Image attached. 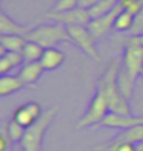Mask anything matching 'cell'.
<instances>
[{"label": "cell", "instance_id": "8992f818", "mask_svg": "<svg viewBox=\"0 0 143 151\" xmlns=\"http://www.w3.org/2000/svg\"><path fill=\"white\" fill-rule=\"evenodd\" d=\"M67 31H69L72 42L74 43L77 48L82 49L90 59L95 60V62L101 60L98 56V52H97V48H95L97 39L90 32L87 25H70V27H67Z\"/></svg>", "mask_w": 143, "mask_h": 151}, {"label": "cell", "instance_id": "ffe728a7", "mask_svg": "<svg viewBox=\"0 0 143 151\" xmlns=\"http://www.w3.org/2000/svg\"><path fill=\"white\" fill-rule=\"evenodd\" d=\"M133 21H135V16L132 13L122 10L116 17L115 24H114V29L118 31V32H129L133 25Z\"/></svg>", "mask_w": 143, "mask_h": 151}, {"label": "cell", "instance_id": "5b68a950", "mask_svg": "<svg viewBox=\"0 0 143 151\" xmlns=\"http://www.w3.org/2000/svg\"><path fill=\"white\" fill-rule=\"evenodd\" d=\"M108 113H110V106H108V102H107V98L98 90H95L84 115L76 123V129H93Z\"/></svg>", "mask_w": 143, "mask_h": 151}, {"label": "cell", "instance_id": "44dd1931", "mask_svg": "<svg viewBox=\"0 0 143 151\" xmlns=\"http://www.w3.org/2000/svg\"><path fill=\"white\" fill-rule=\"evenodd\" d=\"M4 124H6V130H7V134L10 137L11 143H18V144H20L27 129H25L24 126H21L18 122H16L13 118Z\"/></svg>", "mask_w": 143, "mask_h": 151}, {"label": "cell", "instance_id": "e0dca14e", "mask_svg": "<svg viewBox=\"0 0 143 151\" xmlns=\"http://www.w3.org/2000/svg\"><path fill=\"white\" fill-rule=\"evenodd\" d=\"M27 43L24 35H0V48L6 52H21Z\"/></svg>", "mask_w": 143, "mask_h": 151}, {"label": "cell", "instance_id": "7c38bea8", "mask_svg": "<svg viewBox=\"0 0 143 151\" xmlns=\"http://www.w3.org/2000/svg\"><path fill=\"white\" fill-rule=\"evenodd\" d=\"M31 29H32L31 27L17 24L4 11L0 13V35H24V37H27V34Z\"/></svg>", "mask_w": 143, "mask_h": 151}, {"label": "cell", "instance_id": "cb8c5ba5", "mask_svg": "<svg viewBox=\"0 0 143 151\" xmlns=\"http://www.w3.org/2000/svg\"><path fill=\"white\" fill-rule=\"evenodd\" d=\"M129 35L131 37H136V35H142L143 34V9L139 11L138 14L135 16V21H133V25L129 31Z\"/></svg>", "mask_w": 143, "mask_h": 151}, {"label": "cell", "instance_id": "ba28073f", "mask_svg": "<svg viewBox=\"0 0 143 151\" xmlns=\"http://www.w3.org/2000/svg\"><path fill=\"white\" fill-rule=\"evenodd\" d=\"M138 124H143V116L135 115H121V113L110 112L95 127H105V129L115 130H128Z\"/></svg>", "mask_w": 143, "mask_h": 151}, {"label": "cell", "instance_id": "603a6c76", "mask_svg": "<svg viewBox=\"0 0 143 151\" xmlns=\"http://www.w3.org/2000/svg\"><path fill=\"white\" fill-rule=\"evenodd\" d=\"M79 7V1L77 0H58L55 4L52 6L51 11L52 13H65V11L73 10Z\"/></svg>", "mask_w": 143, "mask_h": 151}, {"label": "cell", "instance_id": "277c9868", "mask_svg": "<svg viewBox=\"0 0 143 151\" xmlns=\"http://www.w3.org/2000/svg\"><path fill=\"white\" fill-rule=\"evenodd\" d=\"M58 111H59V105H53V106L48 108L37 123L25 130V134H24L21 143H20L22 151L42 150V141H44L45 133H46V130L49 129L51 123H52L53 118L56 116Z\"/></svg>", "mask_w": 143, "mask_h": 151}, {"label": "cell", "instance_id": "7a4b0ae2", "mask_svg": "<svg viewBox=\"0 0 143 151\" xmlns=\"http://www.w3.org/2000/svg\"><path fill=\"white\" fill-rule=\"evenodd\" d=\"M121 67V59H112L103 74L100 76L97 88L105 98L110 106V112L121 113V115H132L131 104L122 95L118 87V71Z\"/></svg>", "mask_w": 143, "mask_h": 151}, {"label": "cell", "instance_id": "9c48e42d", "mask_svg": "<svg viewBox=\"0 0 143 151\" xmlns=\"http://www.w3.org/2000/svg\"><path fill=\"white\" fill-rule=\"evenodd\" d=\"M124 10L122 9L121 3L116 6L115 9L112 11H110L108 14H105V16L100 17V18H94L91 21L88 22V29H90V32L93 34V37L95 39H100V38H103L105 34H108L114 28V24H115V20L118 14Z\"/></svg>", "mask_w": 143, "mask_h": 151}, {"label": "cell", "instance_id": "8fae6325", "mask_svg": "<svg viewBox=\"0 0 143 151\" xmlns=\"http://www.w3.org/2000/svg\"><path fill=\"white\" fill-rule=\"evenodd\" d=\"M66 60V56L58 48H46L44 55L41 58V65L44 67L45 71H53L56 69H59Z\"/></svg>", "mask_w": 143, "mask_h": 151}, {"label": "cell", "instance_id": "9a60e30c", "mask_svg": "<svg viewBox=\"0 0 143 151\" xmlns=\"http://www.w3.org/2000/svg\"><path fill=\"white\" fill-rule=\"evenodd\" d=\"M143 140V124H138L135 127H131L128 130H121L116 133L108 143H133L138 144Z\"/></svg>", "mask_w": 143, "mask_h": 151}, {"label": "cell", "instance_id": "2e32d148", "mask_svg": "<svg viewBox=\"0 0 143 151\" xmlns=\"http://www.w3.org/2000/svg\"><path fill=\"white\" fill-rule=\"evenodd\" d=\"M25 63L21 52H6L0 56V74L4 76L16 67H20Z\"/></svg>", "mask_w": 143, "mask_h": 151}, {"label": "cell", "instance_id": "ac0fdd59", "mask_svg": "<svg viewBox=\"0 0 143 151\" xmlns=\"http://www.w3.org/2000/svg\"><path fill=\"white\" fill-rule=\"evenodd\" d=\"M119 1H121V0H98L91 9H88V13H90L91 20L100 18V17L108 14L110 11H112L116 6L119 4Z\"/></svg>", "mask_w": 143, "mask_h": 151}, {"label": "cell", "instance_id": "3957f363", "mask_svg": "<svg viewBox=\"0 0 143 151\" xmlns=\"http://www.w3.org/2000/svg\"><path fill=\"white\" fill-rule=\"evenodd\" d=\"M27 41L39 43L42 48H56V45L63 42H72L67 27L61 22L44 24L32 28L27 34Z\"/></svg>", "mask_w": 143, "mask_h": 151}, {"label": "cell", "instance_id": "484cf974", "mask_svg": "<svg viewBox=\"0 0 143 151\" xmlns=\"http://www.w3.org/2000/svg\"><path fill=\"white\" fill-rule=\"evenodd\" d=\"M128 42L138 43V45L143 46V34H142V35H136V37H131L129 39H128Z\"/></svg>", "mask_w": 143, "mask_h": 151}, {"label": "cell", "instance_id": "5bb4252c", "mask_svg": "<svg viewBox=\"0 0 143 151\" xmlns=\"http://www.w3.org/2000/svg\"><path fill=\"white\" fill-rule=\"evenodd\" d=\"M25 86V83L21 80L20 76H11V74H4L0 78V97H9L14 92L22 90Z\"/></svg>", "mask_w": 143, "mask_h": 151}, {"label": "cell", "instance_id": "30bf717a", "mask_svg": "<svg viewBox=\"0 0 143 151\" xmlns=\"http://www.w3.org/2000/svg\"><path fill=\"white\" fill-rule=\"evenodd\" d=\"M42 115H44V111L38 102H27L14 111L13 119L18 122L21 126H24L25 129H28L37 123Z\"/></svg>", "mask_w": 143, "mask_h": 151}, {"label": "cell", "instance_id": "4316f807", "mask_svg": "<svg viewBox=\"0 0 143 151\" xmlns=\"http://www.w3.org/2000/svg\"><path fill=\"white\" fill-rule=\"evenodd\" d=\"M136 147H138V151H143V140L140 141V143H138Z\"/></svg>", "mask_w": 143, "mask_h": 151}, {"label": "cell", "instance_id": "52a82bcc", "mask_svg": "<svg viewBox=\"0 0 143 151\" xmlns=\"http://www.w3.org/2000/svg\"><path fill=\"white\" fill-rule=\"evenodd\" d=\"M45 17L53 20L55 22H61L66 27H70V25H88V22L91 21L88 10L87 9H80V7H76V9L65 11V13L48 11L45 14Z\"/></svg>", "mask_w": 143, "mask_h": 151}, {"label": "cell", "instance_id": "83f0119b", "mask_svg": "<svg viewBox=\"0 0 143 151\" xmlns=\"http://www.w3.org/2000/svg\"><path fill=\"white\" fill-rule=\"evenodd\" d=\"M140 76H142V78H143V70H142V74H140Z\"/></svg>", "mask_w": 143, "mask_h": 151}, {"label": "cell", "instance_id": "d6986e66", "mask_svg": "<svg viewBox=\"0 0 143 151\" xmlns=\"http://www.w3.org/2000/svg\"><path fill=\"white\" fill-rule=\"evenodd\" d=\"M44 52H45V48H42L39 43L32 42V41H27L25 46L21 50V55L24 58V62L30 63V62H39Z\"/></svg>", "mask_w": 143, "mask_h": 151}, {"label": "cell", "instance_id": "d4e9b609", "mask_svg": "<svg viewBox=\"0 0 143 151\" xmlns=\"http://www.w3.org/2000/svg\"><path fill=\"white\" fill-rule=\"evenodd\" d=\"M77 1H79V7H80V9H87L88 10V9H91L98 0H77Z\"/></svg>", "mask_w": 143, "mask_h": 151}, {"label": "cell", "instance_id": "6da1fadb", "mask_svg": "<svg viewBox=\"0 0 143 151\" xmlns=\"http://www.w3.org/2000/svg\"><path fill=\"white\" fill-rule=\"evenodd\" d=\"M143 70V46L133 42H128L124 49L121 67L118 71V87L122 95L128 101L132 99L135 84Z\"/></svg>", "mask_w": 143, "mask_h": 151}, {"label": "cell", "instance_id": "7402d4cb", "mask_svg": "<svg viewBox=\"0 0 143 151\" xmlns=\"http://www.w3.org/2000/svg\"><path fill=\"white\" fill-rule=\"evenodd\" d=\"M94 151H138V147L133 143H108L105 141L94 147Z\"/></svg>", "mask_w": 143, "mask_h": 151}, {"label": "cell", "instance_id": "4fadbf2b", "mask_svg": "<svg viewBox=\"0 0 143 151\" xmlns=\"http://www.w3.org/2000/svg\"><path fill=\"white\" fill-rule=\"evenodd\" d=\"M44 71L45 70L42 65H41V62H30V63H24L22 65L18 76L25 83V86H34L41 78Z\"/></svg>", "mask_w": 143, "mask_h": 151}]
</instances>
